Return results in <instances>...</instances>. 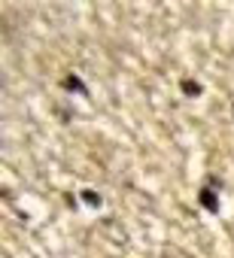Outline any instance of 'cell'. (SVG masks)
I'll use <instances>...</instances> for the list:
<instances>
[{
	"label": "cell",
	"mask_w": 234,
	"mask_h": 258,
	"mask_svg": "<svg viewBox=\"0 0 234 258\" xmlns=\"http://www.w3.org/2000/svg\"><path fill=\"white\" fill-rule=\"evenodd\" d=\"M61 88H64V91H79V94H85V85H82V82H79V79H76L73 73L61 79Z\"/></svg>",
	"instance_id": "obj_2"
},
{
	"label": "cell",
	"mask_w": 234,
	"mask_h": 258,
	"mask_svg": "<svg viewBox=\"0 0 234 258\" xmlns=\"http://www.w3.org/2000/svg\"><path fill=\"white\" fill-rule=\"evenodd\" d=\"M180 88H183V94H189V97H201V82H195V79H183L180 82Z\"/></svg>",
	"instance_id": "obj_3"
},
{
	"label": "cell",
	"mask_w": 234,
	"mask_h": 258,
	"mask_svg": "<svg viewBox=\"0 0 234 258\" xmlns=\"http://www.w3.org/2000/svg\"><path fill=\"white\" fill-rule=\"evenodd\" d=\"M82 201H85V204H91V207H100V195H97V191H91V188H85V191H82Z\"/></svg>",
	"instance_id": "obj_4"
},
{
	"label": "cell",
	"mask_w": 234,
	"mask_h": 258,
	"mask_svg": "<svg viewBox=\"0 0 234 258\" xmlns=\"http://www.w3.org/2000/svg\"><path fill=\"white\" fill-rule=\"evenodd\" d=\"M198 201H201V207L207 210V213H219V195H216V188L213 185H204L201 191H198Z\"/></svg>",
	"instance_id": "obj_1"
}]
</instances>
